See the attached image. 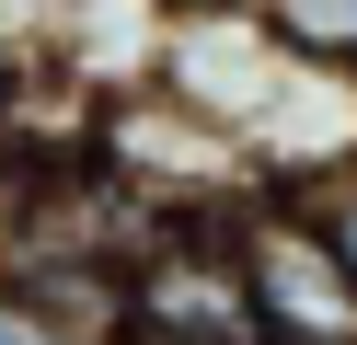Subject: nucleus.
<instances>
[{
    "mask_svg": "<svg viewBox=\"0 0 357 345\" xmlns=\"http://www.w3.org/2000/svg\"><path fill=\"white\" fill-rule=\"evenodd\" d=\"M311 230H323V242H334V265H346L357 276V161H346V173H334V184H311Z\"/></svg>",
    "mask_w": 357,
    "mask_h": 345,
    "instance_id": "5",
    "label": "nucleus"
},
{
    "mask_svg": "<svg viewBox=\"0 0 357 345\" xmlns=\"http://www.w3.org/2000/svg\"><path fill=\"white\" fill-rule=\"evenodd\" d=\"M288 46H277V23L254 12V0H173V23H162V104H185L196 127H219L242 150V138L265 127V104L288 92ZM254 173V161H242Z\"/></svg>",
    "mask_w": 357,
    "mask_h": 345,
    "instance_id": "1",
    "label": "nucleus"
},
{
    "mask_svg": "<svg viewBox=\"0 0 357 345\" xmlns=\"http://www.w3.org/2000/svg\"><path fill=\"white\" fill-rule=\"evenodd\" d=\"M231 253H242L265 345H357V276L334 265V242L311 230L300 196H254L231 219Z\"/></svg>",
    "mask_w": 357,
    "mask_h": 345,
    "instance_id": "3",
    "label": "nucleus"
},
{
    "mask_svg": "<svg viewBox=\"0 0 357 345\" xmlns=\"http://www.w3.org/2000/svg\"><path fill=\"white\" fill-rule=\"evenodd\" d=\"M254 12L277 23L288 58H311V69H334V81H357V0H254Z\"/></svg>",
    "mask_w": 357,
    "mask_h": 345,
    "instance_id": "4",
    "label": "nucleus"
},
{
    "mask_svg": "<svg viewBox=\"0 0 357 345\" xmlns=\"http://www.w3.org/2000/svg\"><path fill=\"white\" fill-rule=\"evenodd\" d=\"M0 345H58V334H47V322H24L12 299H0Z\"/></svg>",
    "mask_w": 357,
    "mask_h": 345,
    "instance_id": "6",
    "label": "nucleus"
},
{
    "mask_svg": "<svg viewBox=\"0 0 357 345\" xmlns=\"http://www.w3.org/2000/svg\"><path fill=\"white\" fill-rule=\"evenodd\" d=\"M116 345H265L254 288H242V253H231V219L162 230V242L127 265Z\"/></svg>",
    "mask_w": 357,
    "mask_h": 345,
    "instance_id": "2",
    "label": "nucleus"
}]
</instances>
